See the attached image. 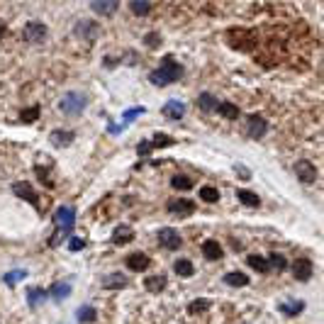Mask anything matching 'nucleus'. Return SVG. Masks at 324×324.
I'll return each instance as SVG.
<instances>
[{"instance_id":"nucleus-1","label":"nucleus","mask_w":324,"mask_h":324,"mask_svg":"<svg viewBox=\"0 0 324 324\" xmlns=\"http://www.w3.org/2000/svg\"><path fill=\"white\" fill-rule=\"evenodd\" d=\"M181 78H183V66L178 64L173 56H164L161 66H158L156 71L149 74V81H151L154 85H158V88L176 83V81H181Z\"/></svg>"},{"instance_id":"nucleus-2","label":"nucleus","mask_w":324,"mask_h":324,"mask_svg":"<svg viewBox=\"0 0 324 324\" xmlns=\"http://www.w3.org/2000/svg\"><path fill=\"white\" fill-rule=\"evenodd\" d=\"M54 222L59 224V229H61V234L64 237H71L76 229V212L74 207H68V205H61L59 210H56L54 214Z\"/></svg>"},{"instance_id":"nucleus-3","label":"nucleus","mask_w":324,"mask_h":324,"mask_svg":"<svg viewBox=\"0 0 324 324\" xmlns=\"http://www.w3.org/2000/svg\"><path fill=\"white\" fill-rule=\"evenodd\" d=\"M85 105H88V98L83 93H66L61 98V112H66V115H81Z\"/></svg>"},{"instance_id":"nucleus-4","label":"nucleus","mask_w":324,"mask_h":324,"mask_svg":"<svg viewBox=\"0 0 324 324\" xmlns=\"http://www.w3.org/2000/svg\"><path fill=\"white\" fill-rule=\"evenodd\" d=\"M22 34L27 42H34V44H44L46 37H49V27H46L44 22H27L25 29H22Z\"/></svg>"},{"instance_id":"nucleus-5","label":"nucleus","mask_w":324,"mask_h":324,"mask_svg":"<svg viewBox=\"0 0 324 324\" xmlns=\"http://www.w3.org/2000/svg\"><path fill=\"white\" fill-rule=\"evenodd\" d=\"M266 132H268L266 117H261V115H249V117H246V137L249 139L266 137Z\"/></svg>"},{"instance_id":"nucleus-6","label":"nucleus","mask_w":324,"mask_h":324,"mask_svg":"<svg viewBox=\"0 0 324 324\" xmlns=\"http://www.w3.org/2000/svg\"><path fill=\"white\" fill-rule=\"evenodd\" d=\"M98 34H100V27L95 25V22H91V20H83V22H78L76 25V37L83 39V42H95L98 39Z\"/></svg>"},{"instance_id":"nucleus-7","label":"nucleus","mask_w":324,"mask_h":324,"mask_svg":"<svg viewBox=\"0 0 324 324\" xmlns=\"http://www.w3.org/2000/svg\"><path fill=\"white\" fill-rule=\"evenodd\" d=\"M166 210L171 214H176V217H185V214L195 212V203L193 200H183V197H176V200H171L166 205Z\"/></svg>"},{"instance_id":"nucleus-8","label":"nucleus","mask_w":324,"mask_h":324,"mask_svg":"<svg viewBox=\"0 0 324 324\" xmlns=\"http://www.w3.org/2000/svg\"><path fill=\"white\" fill-rule=\"evenodd\" d=\"M295 176L302 181V183H315L317 181V168L312 161H297L295 164Z\"/></svg>"},{"instance_id":"nucleus-9","label":"nucleus","mask_w":324,"mask_h":324,"mask_svg":"<svg viewBox=\"0 0 324 324\" xmlns=\"http://www.w3.org/2000/svg\"><path fill=\"white\" fill-rule=\"evenodd\" d=\"M12 195H17V197H22V200H27V203H32L34 207L39 205V197L37 193L32 190V185L25 183V181H17V183H12Z\"/></svg>"},{"instance_id":"nucleus-10","label":"nucleus","mask_w":324,"mask_h":324,"mask_svg":"<svg viewBox=\"0 0 324 324\" xmlns=\"http://www.w3.org/2000/svg\"><path fill=\"white\" fill-rule=\"evenodd\" d=\"M158 244H161L164 249L176 251V249H181V234H178L176 229H161L158 231Z\"/></svg>"},{"instance_id":"nucleus-11","label":"nucleus","mask_w":324,"mask_h":324,"mask_svg":"<svg viewBox=\"0 0 324 324\" xmlns=\"http://www.w3.org/2000/svg\"><path fill=\"white\" fill-rule=\"evenodd\" d=\"M161 112L166 115L168 120H183L185 115V105L181 100H168L164 107H161Z\"/></svg>"},{"instance_id":"nucleus-12","label":"nucleus","mask_w":324,"mask_h":324,"mask_svg":"<svg viewBox=\"0 0 324 324\" xmlns=\"http://www.w3.org/2000/svg\"><path fill=\"white\" fill-rule=\"evenodd\" d=\"M293 276H295V280H310L312 278V263L307 259H297L293 263Z\"/></svg>"},{"instance_id":"nucleus-13","label":"nucleus","mask_w":324,"mask_h":324,"mask_svg":"<svg viewBox=\"0 0 324 324\" xmlns=\"http://www.w3.org/2000/svg\"><path fill=\"white\" fill-rule=\"evenodd\" d=\"M49 141L54 144V147L64 149V147H71V141H74V132L68 130H54L49 134Z\"/></svg>"},{"instance_id":"nucleus-14","label":"nucleus","mask_w":324,"mask_h":324,"mask_svg":"<svg viewBox=\"0 0 324 324\" xmlns=\"http://www.w3.org/2000/svg\"><path fill=\"white\" fill-rule=\"evenodd\" d=\"M132 239H134V231L127 224H120V227H115V231H112V244H117V246H124Z\"/></svg>"},{"instance_id":"nucleus-15","label":"nucleus","mask_w":324,"mask_h":324,"mask_svg":"<svg viewBox=\"0 0 324 324\" xmlns=\"http://www.w3.org/2000/svg\"><path fill=\"white\" fill-rule=\"evenodd\" d=\"M117 8H120L117 0H95V3H91V10L93 12H100V15H112Z\"/></svg>"},{"instance_id":"nucleus-16","label":"nucleus","mask_w":324,"mask_h":324,"mask_svg":"<svg viewBox=\"0 0 324 324\" xmlns=\"http://www.w3.org/2000/svg\"><path fill=\"white\" fill-rule=\"evenodd\" d=\"M127 266H130L132 271H147L149 268V256L147 254H141V251L130 254V256H127Z\"/></svg>"},{"instance_id":"nucleus-17","label":"nucleus","mask_w":324,"mask_h":324,"mask_svg":"<svg viewBox=\"0 0 324 324\" xmlns=\"http://www.w3.org/2000/svg\"><path fill=\"white\" fill-rule=\"evenodd\" d=\"M222 254H224V251H222V246H220L217 241L210 239V241H205V244H203V256H205V259L220 261V259H222Z\"/></svg>"},{"instance_id":"nucleus-18","label":"nucleus","mask_w":324,"mask_h":324,"mask_svg":"<svg viewBox=\"0 0 324 324\" xmlns=\"http://www.w3.org/2000/svg\"><path fill=\"white\" fill-rule=\"evenodd\" d=\"M46 293L54 297V300H59V302H61V300H66V297L71 295V283H64V280H61V283H54V285L49 287Z\"/></svg>"},{"instance_id":"nucleus-19","label":"nucleus","mask_w":324,"mask_h":324,"mask_svg":"<svg viewBox=\"0 0 324 324\" xmlns=\"http://www.w3.org/2000/svg\"><path fill=\"white\" fill-rule=\"evenodd\" d=\"M102 285L110 287V290H120V287L127 285V276L124 273H110V276L102 278Z\"/></svg>"},{"instance_id":"nucleus-20","label":"nucleus","mask_w":324,"mask_h":324,"mask_svg":"<svg viewBox=\"0 0 324 324\" xmlns=\"http://www.w3.org/2000/svg\"><path fill=\"white\" fill-rule=\"evenodd\" d=\"M144 287H147L149 293H161L166 287V276H149L144 280Z\"/></svg>"},{"instance_id":"nucleus-21","label":"nucleus","mask_w":324,"mask_h":324,"mask_svg":"<svg viewBox=\"0 0 324 324\" xmlns=\"http://www.w3.org/2000/svg\"><path fill=\"white\" fill-rule=\"evenodd\" d=\"M46 297H49V293H46V290H42V287H29V290H27V302L32 307L42 305Z\"/></svg>"},{"instance_id":"nucleus-22","label":"nucleus","mask_w":324,"mask_h":324,"mask_svg":"<svg viewBox=\"0 0 324 324\" xmlns=\"http://www.w3.org/2000/svg\"><path fill=\"white\" fill-rule=\"evenodd\" d=\"M224 283H227V285H234V287H241V285H246V283H249V278H246V273L231 271V273L224 276Z\"/></svg>"},{"instance_id":"nucleus-23","label":"nucleus","mask_w":324,"mask_h":324,"mask_svg":"<svg viewBox=\"0 0 324 324\" xmlns=\"http://www.w3.org/2000/svg\"><path fill=\"white\" fill-rule=\"evenodd\" d=\"M197 105H200V110H205V112H212L220 107V102L214 100V95H210V93H203V95L197 98Z\"/></svg>"},{"instance_id":"nucleus-24","label":"nucleus","mask_w":324,"mask_h":324,"mask_svg":"<svg viewBox=\"0 0 324 324\" xmlns=\"http://www.w3.org/2000/svg\"><path fill=\"white\" fill-rule=\"evenodd\" d=\"M237 197H239V203L249 205V207H259L261 205V197L256 193H251V190H237Z\"/></svg>"},{"instance_id":"nucleus-25","label":"nucleus","mask_w":324,"mask_h":324,"mask_svg":"<svg viewBox=\"0 0 324 324\" xmlns=\"http://www.w3.org/2000/svg\"><path fill=\"white\" fill-rule=\"evenodd\" d=\"M302 310H305V302H302V300H297V302H283V305H280V312L287 317H297Z\"/></svg>"},{"instance_id":"nucleus-26","label":"nucleus","mask_w":324,"mask_h":324,"mask_svg":"<svg viewBox=\"0 0 324 324\" xmlns=\"http://www.w3.org/2000/svg\"><path fill=\"white\" fill-rule=\"evenodd\" d=\"M217 110H220V115H222V117H227V120H237V117H241L239 107H237L234 102H222Z\"/></svg>"},{"instance_id":"nucleus-27","label":"nucleus","mask_w":324,"mask_h":324,"mask_svg":"<svg viewBox=\"0 0 324 324\" xmlns=\"http://www.w3.org/2000/svg\"><path fill=\"white\" fill-rule=\"evenodd\" d=\"M173 271H176L181 278H190L193 276V263L188 259H178L176 263H173Z\"/></svg>"},{"instance_id":"nucleus-28","label":"nucleus","mask_w":324,"mask_h":324,"mask_svg":"<svg viewBox=\"0 0 324 324\" xmlns=\"http://www.w3.org/2000/svg\"><path fill=\"white\" fill-rule=\"evenodd\" d=\"M22 278H27V271L17 268V271H10V273H5V276H3V283H5V285H10V287H15L20 280H22Z\"/></svg>"},{"instance_id":"nucleus-29","label":"nucleus","mask_w":324,"mask_h":324,"mask_svg":"<svg viewBox=\"0 0 324 324\" xmlns=\"http://www.w3.org/2000/svg\"><path fill=\"white\" fill-rule=\"evenodd\" d=\"M210 300H205V297H200V300H193L190 305H188V312L190 315H203V312H207L210 310Z\"/></svg>"},{"instance_id":"nucleus-30","label":"nucleus","mask_w":324,"mask_h":324,"mask_svg":"<svg viewBox=\"0 0 324 324\" xmlns=\"http://www.w3.org/2000/svg\"><path fill=\"white\" fill-rule=\"evenodd\" d=\"M95 310L93 307H88V305H83V307H78V312H76V319L81 324H88V322H95Z\"/></svg>"},{"instance_id":"nucleus-31","label":"nucleus","mask_w":324,"mask_h":324,"mask_svg":"<svg viewBox=\"0 0 324 324\" xmlns=\"http://www.w3.org/2000/svg\"><path fill=\"white\" fill-rule=\"evenodd\" d=\"M246 263H249L251 268L254 271H259V273H268V261L263 259V256H249V259H246Z\"/></svg>"},{"instance_id":"nucleus-32","label":"nucleus","mask_w":324,"mask_h":324,"mask_svg":"<svg viewBox=\"0 0 324 324\" xmlns=\"http://www.w3.org/2000/svg\"><path fill=\"white\" fill-rule=\"evenodd\" d=\"M171 185H173L176 190H190V188H193V178L183 176V173H178V176L171 178Z\"/></svg>"},{"instance_id":"nucleus-33","label":"nucleus","mask_w":324,"mask_h":324,"mask_svg":"<svg viewBox=\"0 0 324 324\" xmlns=\"http://www.w3.org/2000/svg\"><path fill=\"white\" fill-rule=\"evenodd\" d=\"M200 197H203L205 203H217L220 200V190L212 188V185H205V188H200Z\"/></svg>"},{"instance_id":"nucleus-34","label":"nucleus","mask_w":324,"mask_h":324,"mask_svg":"<svg viewBox=\"0 0 324 324\" xmlns=\"http://www.w3.org/2000/svg\"><path fill=\"white\" fill-rule=\"evenodd\" d=\"M130 10L134 12V15H149L151 5H149V3H144V0H132V3H130Z\"/></svg>"},{"instance_id":"nucleus-35","label":"nucleus","mask_w":324,"mask_h":324,"mask_svg":"<svg viewBox=\"0 0 324 324\" xmlns=\"http://www.w3.org/2000/svg\"><path fill=\"white\" fill-rule=\"evenodd\" d=\"M39 105H34V107H27V110H22L20 112V117H22V122H34L39 120Z\"/></svg>"},{"instance_id":"nucleus-36","label":"nucleus","mask_w":324,"mask_h":324,"mask_svg":"<svg viewBox=\"0 0 324 324\" xmlns=\"http://www.w3.org/2000/svg\"><path fill=\"white\" fill-rule=\"evenodd\" d=\"M137 115H144V107H132V110H127L124 112V115H122V117H124V120H122V127H124V124H130V122H134L137 120ZM120 127V130H122Z\"/></svg>"},{"instance_id":"nucleus-37","label":"nucleus","mask_w":324,"mask_h":324,"mask_svg":"<svg viewBox=\"0 0 324 324\" xmlns=\"http://www.w3.org/2000/svg\"><path fill=\"white\" fill-rule=\"evenodd\" d=\"M268 266H273L276 271H285V256L283 254H271Z\"/></svg>"},{"instance_id":"nucleus-38","label":"nucleus","mask_w":324,"mask_h":324,"mask_svg":"<svg viewBox=\"0 0 324 324\" xmlns=\"http://www.w3.org/2000/svg\"><path fill=\"white\" fill-rule=\"evenodd\" d=\"M144 44H147L149 49H158V46H161V34H158V32H149L147 37H144Z\"/></svg>"},{"instance_id":"nucleus-39","label":"nucleus","mask_w":324,"mask_h":324,"mask_svg":"<svg viewBox=\"0 0 324 324\" xmlns=\"http://www.w3.org/2000/svg\"><path fill=\"white\" fill-rule=\"evenodd\" d=\"M168 144H173V139H168L166 134H156L154 141H151V149H161V147H168Z\"/></svg>"},{"instance_id":"nucleus-40","label":"nucleus","mask_w":324,"mask_h":324,"mask_svg":"<svg viewBox=\"0 0 324 324\" xmlns=\"http://www.w3.org/2000/svg\"><path fill=\"white\" fill-rule=\"evenodd\" d=\"M34 171H37L39 181H42V183H44L46 188H51V185H54V183H51V178H49V171H46L44 166H37V168H34Z\"/></svg>"},{"instance_id":"nucleus-41","label":"nucleus","mask_w":324,"mask_h":324,"mask_svg":"<svg viewBox=\"0 0 324 324\" xmlns=\"http://www.w3.org/2000/svg\"><path fill=\"white\" fill-rule=\"evenodd\" d=\"M83 246H85V241L78 239V237H71V239H68V249L71 251H81Z\"/></svg>"},{"instance_id":"nucleus-42","label":"nucleus","mask_w":324,"mask_h":324,"mask_svg":"<svg viewBox=\"0 0 324 324\" xmlns=\"http://www.w3.org/2000/svg\"><path fill=\"white\" fill-rule=\"evenodd\" d=\"M234 171L239 173V178H246V181H249V178H251V171H249V168H244V166H241V164H237V166H234Z\"/></svg>"},{"instance_id":"nucleus-43","label":"nucleus","mask_w":324,"mask_h":324,"mask_svg":"<svg viewBox=\"0 0 324 324\" xmlns=\"http://www.w3.org/2000/svg\"><path fill=\"white\" fill-rule=\"evenodd\" d=\"M147 151H151V144L149 141H141L139 144V156H147Z\"/></svg>"},{"instance_id":"nucleus-44","label":"nucleus","mask_w":324,"mask_h":324,"mask_svg":"<svg viewBox=\"0 0 324 324\" xmlns=\"http://www.w3.org/2000/svg\"><path fill=\"white\" fill-rule=\"evenodd\" d=\"M5 32H8V25H5V22H3V20H0V39L5 37Z\"/></svg>"}]
</instances>
